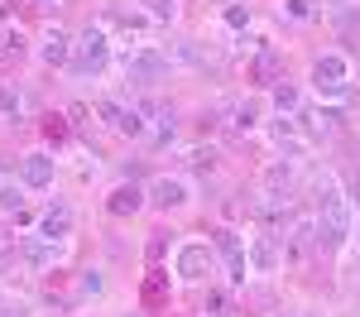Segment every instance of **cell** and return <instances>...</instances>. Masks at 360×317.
I'll use <instances>...</instances> for the list:
<instances>
[{
    "instance_id": "cell-1",
    "label": "cell",
    "mask_w": 360,
    "mask_h": 317,
    "mask_svg": "<svg viewBox=\"0 0 360 317\" xmlns=\"http://www.w3.org/2000/svg\"><path fill=\"white\" fill-rule=\"evenodd\" d=\"M312 216H317V231H322V245L327 250H346V240L356 231V212H351L346 188L336 183V173H317L312 178Z\"/></svg>"
},
{
    "instance_id": "cell-2",
    "label": "cell",
    "mask_w": 360,
    "mask_h": 317,
    "mask_svg": "<svg viewBox=\"0 0 360 317\" xmlns=\"http://www.w3.org/2000/svg\"><path fill=\"white\" fill-rule=\"evenodd\" d=\"M217 269H221V255H217L212 240H183V245L173 250V274L188 279V284H207Z\"/></svg>"
},
{
    "instance_id": "cell-3",
    "label": "cell",
    "mask_w": 360,
    "mask_h": 317,
    "mask_svg": "<svg viewBox=\"0 0 360 317\" xmlns=\"http://www.w3.org/2000/svg\"><path fill=\"white\" fill-rule=\"evenodd\" d=\"M106 63H111V39H106V29H86V34H77L72 58H68V72H72V77H101Z\"/></svg>"
},
{
    "instance_id": "cell-4",
    "label": "cell",
    "mask_w": 360,
    "mask_h": 317,
    "mask_svg": "<svg viewBox=\"0 0 360 317\" xmlns=\"http://www.w3.org/2000/svg\"><path fill=\"white\" fill-rule=\"evenodd\" d=\"M312 86L327 101H346L351 96V58L346 53H322L312 63Z\"/></svg>"
},
{
    "instance_id": "cell-5",
    "label": "cell",
    "mask_w": 360,
    "mask_h": 317,
    "mask_svg": "<svg viewBox=\"0 0 360 317\" xmlns=\"http://www.w3.org/2000/svg\"><path fill=\"white\" fill-rule=\"evenodd\" d=\"M317 250H322L317 216H293V221L283 226V259H288V264H307Z\"/></svg>"
},
{
    "instance_id": "cell-6",
    "label": "cell",
    "mask_w": 360,
    "mask_h": 317,
    "mask_svg": "<svg viewBox=\"0 0 360 317\" xmlns=\"http://www.w3.org/2000/svg\"><path fill=\"white\" fill-rule=\"evenodd\" d=\"M212 245H217V255H221V264H226V279L231 284H245L250 274V250H245V240H240V231H231V226H217L212 231Z\"/></svg>"
},
{
    "instance_id": "cell-7",
    "label": "cell",
    "mask_w": 360,
    "mask_h": 317,
    "mask_svg": "<svg viewBox=\"0 0 360 317\" xmlns=\"http://www.w3.org/2000/svg\"><path fill=\"white\" fill-rule=\"evenodd\" d=\"M96 115L111 125L115 135H125V140H139V135L149 130L144 111H139V106H125V101H115V96H101V101H96Z\"/></svg>"
},
{
    "instance_id": "cell-8",
    "label": "cell",
    "mask_w": 360,
    "mask_h": 317,
    "mask_svg": "<svg viewBox=\"0 0 360 317\" xmlns=\"http://www.w3.org/2000/svg\"><path fill=\"white\" fill-rule=\"evenodd\" d=\"M63 255H68V240H49L39 231L20 240V259H25L29 269H53V264H63Z\"/></svg>"
},
{
    "instance_id": "cell-9",
    "label": "cell",
    "mask_w": 360,
    "mask_h": 317,
    "mask_svg": "<svg viewBox=\"0 0 360 317\" xmlns=\"http://www.w3.org/2000/svg\"><path fill=\"white\" fill-rule=\"evenodd\" d=\"M168 72V58L164 53H154V48H135V53L125 58V82H144V86H154L159 77Z\"/></svg>"
},
{
    "instance_id": "cell-10",
    "label": "cell",
    "mask_w": 360,
    "mask_h": 317,
    "mask_svg": "<svg viewBox=\"0 0 360 317\" xmlns=\"http://www.w3.org/2000/svg\"><path fill=\"white\" fill-rule=\"evenodd\" d=\"M188 202H193L188 178H154V183H149V207H159V212H178V207H188Z\"/></svg>"
},
{
    "instance_id": "cell-11",
    "label": "cell",
    "mask_w": 360,
    "mask_h": 317,
    "mask_svg": "<svg viewBox=\"0 0 360 317\" xmlns=\"http://www.w3.org/2000/svg\"><path fill=\"white\" fill-rule=\"evenodd\" d=\"M245 82H255V86H274V82H283V58L264 44V48H255V58L245 63Z\"/></svg>"
},
{
    "instance_id": "cell-12",
    "label": "cell",
    "mask_w": 360,
    "mask_h": 317,
    "mask_svg": "<svg viewBox=\"0 0 360 317\" xmlns=\"http://www.w3.org/2000/svg\"><path fill=\"white\" fill-rule=\"evenodd\" d=\"M250 216L269 221V226H288L293 221V202H288V193H259V198L250 202Z\"/></svg>"
},
{
    "instance_id": "cell-13",
    "label": "cell",
    "mask_w": 360,
    "mask_h": 317,
    "mask_svg": "<svg viewBox=\"0 0 360 317\" xmlns=\"http://www.w3.org/2000/svg\"><path fill=\"white\" fill-rule=\"evenodd\" d=\"M250 269H255V274H274L278 264H283V245H278L274 235H264V231H259V235H250Z\"/></svg>"
},
{
    "instance_id": "cell-14",
    "label": "cell",
    "mask_w": 360,
    "mask_h": 317,
    "mask_svg": "<svg viewBox=\"0 0 360 317\" xmlns=\"http://www.w3.org/2000/svg\"><path fill=\"white\" fill-rule=\"evenodd\" d=\"M168 298H173V279H168L164 264H149V274H144V284H139V303L154 313V308H168Z\"/></svg>"
},
{
    "instance_id": "cell-15",
    "label": "cell",
    "mask_w": 360,
    "mask_h": 317,
    "mask_svg": "<svg viewBox=\"0 0 360 317\" xmlns=\"http://www.w3.org/2000/svg\"><path fill=\"white\" fill-rule=\"evenodd\" d=\"M144 202H149L144 188H135V183H115L111 193H106V212H111V216H135Z\"/></svg>"
},
{
    "instance_id": "cell-16",
    "label": "cell",
    "mask_w": 360,
    "mask_h": 317,
    "mask_svg": "<svg viewBox=\"0 0 360 317\" xmlns=\"http://www.w3.org/2000/svg\"><path fill=\"white\" fill-rule=\"evenodd\" d=\"M53 173H58V164L49 154H25L20 159V183L25 188H53Z\"/></svg>"
},
{
    "instance_id": "cell-17",
    "label": "cell",
    "mask_w": 360,
    "mask_h": 317,
    "mask_svg": "<svg viewBox=\"0 0 360 317\" xmlns=\"http://www.w3.org/2000/svg\"><path fill=\"white\" fill-rule=\"evenodd\" d=\"M269 140L283 149V154H303L307 140L298 135V115H278V120H269Z\"/></svg>"
},
{
    "instance_id": "cell-18",
    "label": "cell",
    "mask_w": 360,
    "mask_h": 317,
    "mask_svg": "<svg viewBox=\"0 0 360 317\" xmlns=\"http://www.w3.org/2000/svg\"><path fill=\"white\" fill-rule=\"evenodd\" d=\"M39 235H49V240H68V235H72V207H68V202H53V207L39 216Z\"/></svg>"
},
{
    "instance_id": "cell-19",
    "label": "cell",
    "mask_w": 360,
    "mask_h": 317,
    "mask_svg": "<svg viewBox=\"0 0 360 317\" xmlns=\"http://www.w3.org/2000/svg\"><path fill=\"white\" fill-rule=\"evenodd\" d=\"M68 58H72V39H68L63 29H49L44 44H39V63H49V67H68Z\"/></svg>"
},
{
    "instance_id": "cell-20",
    "label": "cell",
    "mask_w": 360,
    "mask_h": 317,
    "mask_svg": "<svg viewBox=\"0 0 360 317\" xmlns=\"http://www.w3.org/2000/svg\"><path fill=\"white\" fill-rule=\"evenodd\" d=\"M336 120L341 115L327 111V106H312V111H298V125H307V140H327L336 130Z\"/></svg>"
},
{
    "instance_id": "cell-21",
    "label": "cell",
    "mask_w": 360,
    "mask_h": 317,
    "mask_svg": "<svg viewBox=\"0 0 360 317\" xmlns=\"http://www.w3.org/2000/svg\"><path fill=\"white\" fill-rule=\"evenodd\" d=\"M269 96H274L278 115H298V111H303V96H298V86L288 82V77H283V82H274V86H269Z\"/></svg>"
},
{
    "instance_id": "cell-22",
    "label": "cell",
    "mask_w": 360,
    "mask_h": 317,
    "mask_svg": "<svg viewBox=\"0 0 360 317\" xmlns=\"http://www.w3.org/2000/svg\"><path fill=\"white\" fill-rule=\"evenodd\" d=\"M39 130H44V140L53 144V149H63V144L72 140V125H68V115H44V120H39Z\"/></svg>"
},
{
    "instance_id": "cell-23",
    "label": "cell",
    "mask_w": 360,
    "mask_h": 317,
    "mask_svg": "<svg viewBox=\"0 0 360 317\" xmlns=\"http://www.w3.org/2000/svg\"><path fill=\"white\" fill-rule=\"evenodd\" d=\"M288 183H293V159H278L264 169V193H288Z\"/></svg>"
},
{
    "instance_id": "cell-24",
    "label": "cell",
    "mask_w": 360,
    "mask_h": 317,
    "mask_svg": "<svg viewBox=\"0 0 360 317\" xmlns=\"http://www.w3.org/2000/svg\"><path fill=\"white\" fill-rule=\"evenodd\" d=\"M231 125L236 130H255L259 125V101H231Z\"/></svg>"
},
{
    "instance_id": "cell-25",
    "label": "cell",
    "mask_w": 360,
    "mask_h": 317,
    "mask_svg": "<svg viewBox=\"0 0 360 317\" xmlns=\"http://www.w3.org/2000/svg\"><path fill=\"white\" fill-rule=\"evenodd\" d=\"M106 25H115V29H125V34H144V25H149V20H144V15H135V10H106Z\"/></svg>"
},
{
    "instance_id": "cell-26",
    "label": "cell",
    "mask_w": 360,
    "mask_h": 317,
    "mask_svg": "<svg viewBox=\"0 0 360 317\" xmlns=\"http://www.w3.org/2000/svg\"><path fill=\"white\" fill-rule=\"evenodd\" d=\"M183 159H188V169H197V173H212V169H217V149H212V144H193Z\"/></svg>"
},
{
    "instance_id": "cell-27",
    "label": "cell",
    "mask_w": 360,
    "mask_h": 317,
    "mask_svg": "<svg viewBox=\"0 0 360 317\" xmlns=\"http://www.w3.org/2000/svg\"><path fill=\"white\" fill-rule=\"evenodd\" d=\"M0 212H25V183H0Z\"/></svg>"
},
{
    "instance_id": "cell-28",
    "label": "cell",
    "mask_w": 360,
    "mask_h": 317,
    "mask_svg": "<svg viewBox=\"0 0 360 317\" xmlns=\"http://www.w3.org/2000/svg\"><path fill=\"white\" fill-rule=\"evenodd\" d=\"M101 288H106L101 269H82V274H77V293H82V298H101Z\"/></svg>"
},
{
    "instance_id": "cell-29",
    "label": "cell",
    "mask_w": 360,
    "mask_h": 317,
    "mask_svg": "<svg viewBox=\"0 0 360 317\" xmlns=\"http://www.w3.org/2000/svg\"><path fill=\"white\" fill-rule=\"evenodd\" d=\"M20 111H25V101H20V91H15V86H5V82H0V115H5V120H20Z\"/></svg>"
},
{
    "instance_id": "cell-30",
    "label": "cell",
    "mask_w": 360,
    "mask_h": 317,
    "mask_svg": "<svg viewBox=\"0 0 360 317\" xmlns=\"http://www.w3.org/2000/svg\"><path fill=\"white\" fill-rule=\"evenodd\" d=\"M278 15H288V20L303 25V20H312V5L307 0H278Z\"/></svg>"
},
{
    "instance_id": "cell-31",
    "label": "cell",
    "mask_w": 360,
    "mask_h": 317,
    "mask_svg": "<svg viewBox=\"0 0 360 317\" xmlns=\"http://www.w3.org/2000/svg\"><path fill=\"white\" fill-rule=\"evenodd\" d=\"M149 10V20H173L178 15V0H139Z\"/></svg>"
},
{
    "instance_id": "cell-32",
    "label": "cell",
    "mask_w": 360,
    "mask_h": 317,
    "mask_svg": "<svg viewBox=\"0 0 360 317\" xmlns=\"http://www.w3.org/2000/svg\"><path fill=\"white\" fill-rule=\"evenodd\" d=\"M164 250H168V235H164V231H154V235L144 240V255H149V264H159V259H164Z\"/></svg>"
},
{
    "instance_id": "cell-33",
    "label": "cell",
    "mask_w": 360,
    "mask_h": 317,
    "mask_svg": "<svg viewBox=\"0 0 360 317\" xmlns=\"http://www.w3.org/2000/svg\"><path fill=\"white\" fill-rule=\"evenodd\" d=\"M231 29H245L250 25V5H226V15H221Z\"/></svg>"
},
{
    "instance_id": "cell-34",
    "label": "cell",
    "mask_w": 360,
    "mask_h": 317,
    "mask_svg": "<svg viewBox=\"0 0 360 317\" xmlns=\"http://www.w3.org/2000/svg\"><path fill=\"white\" fill-rule=\"evenodd\" d=\"M20 255V245H15V235H0V269L10 264V259Z\"/></svg>"
},
{
    "instance_id": "cell-35",
    "label": "cell",
    "mask_w": 360,
    "mask_h": 317,
    "mask_svg": "<svg viewBox=\"0 0 360 317\" xmlns=\"http://www.w3.org/2000/svg\"><path fill=\"white\" fill-rule=\"evenodd\" d=\"M0 317H34L25 308V303H10V298H5V303H0Z\"/></svg>"
},
{
    "instance_id": "cell-36",
    "label": "cell",
    "mask_w": 360,
    "mask_h": 317,
    "mask_svg": "<svg viewBox=\"0 0 360 317\" xmlns=\"http://www.w3.org/2000/svg\"><path fill=\"white\" fill-rule=\"evenodd\" d=\"M207 308H212V313H221V308H226V298L217 293V288H207V298H202V313H207Z\"/></svg>"
},
{
    "instance_id": "cell-37",
    "label": "cell",
    "mask_w": 360,
    "mask_h": 317,
    "mask_svg": "<svg viewBox=\"0 0 360 317\" xmlns=\"http://www.w3.org/2000/svg\"><path fill=\"white\" fill-rule=\"evenodd\" d=\"M336 25H341V29H360V10H341Z\"/></svg>"
},
{
    "instance_id": "cell-38",
    "label": "cell",
    "mask_w": 360,
    "mask_h": 317,
    "mask_svg": "<svg viewBox=\"0 0 360 317\" xmlns=\"http://www.w3.org/2000/svg\"><path fill=\"white\" fill-rule=\"evenodd\" d=\"M293 317H322V313H312V308H303V313H293Z\"/></svg>"
},
{
    "instance_id": "cell-39",
    "label": "cell",
    "mask_w": 360,
    "mask_h": 317,
    "mask_svg": "<svg viewBox=\"0 0 360 317\" xmlns=\"http://www.w3.org/2000/svg\"><path fill=\"white\" fill-rule=\"evenodd\" d=\"M34 5H53V0H34Z\"/></svg>"
},
{
    "instance_id": "cell-40",
    "label": "cell",
    "mask_w": 360,
    "mask_h": 317,
    "mask_svg": "<svg viewBox=\"0 0 360 317\" xmlns=\"http://www.w3.org/2000/svg\"><path fill=\"white\" fill-rule=\"evenodd\" d=\"M0 183H5V164H0Z\"/></svg>"
},
{
    "instance_id": "cell-41",
    "label": "cell",
    "mask_w": 360,
    "mask_h": 317,
    "mask_svg": "<svg viewBox=\"0 0 360 317\" xmlns=\"http://www.w3.org/2000/svg\"><path fill=\"white\" fill-rule=\"evenodd\" d=\"M0 303H5V293H0Z\"/></svg>"
}]
</instances>
